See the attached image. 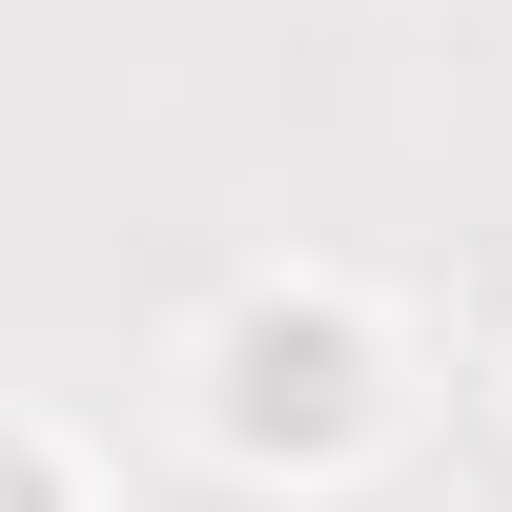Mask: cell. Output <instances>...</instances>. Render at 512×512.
Returning <instances> with one entry per match:
<instances>
[{
    "label": "cell",
    "mask_w": 512,
    "mask_h": 512,
    "mask_svg": "<svg viewBox=\"0 0 512 512\" xmlns=\"http://www.w3.org/2000/svg\"><path fill=\"white\" fill-rule=\"evenodd\" d=\"M0 512H41V472H21V431H0Z\"/></svg>",
    "instance_id": "2"
},
{
    "label": "cell",
    "mask_w": 512,
    "mask_h": 512,
    "mask_svg": "<svg viewBox=\"0 0 512 512\" xmlns=\"http://www.w3.org/2000/svg\"><path fill=\"white\" fill-rule=\"evenodd\" d=\"M226 431L328 451V431H349V328H328V308H267V328L226 349Z\"/></svg>",
    "instance_id": "1"
}]
</instances>
